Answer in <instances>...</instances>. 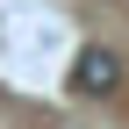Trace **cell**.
Masks as SVG:
<instances>
[{
    "instance_id": "obj_1",
    "label": "cell",
    "mask_w": 129,
    "mask_h": 129,
    "mask_svg": "<svg viewBox=\"0 0 129 129\" xmlns=\"http://www.w3.org/2000/svg\"><path fill=\"white\" fill-rule=\"evenodd\" d=\"M72 93H79V101H108V93H122V57L108 50V43H86V50L72 57Z\"/></svg>"
}]
</instances>
